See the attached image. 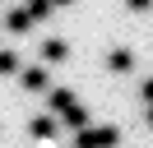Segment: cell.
<instances>
[{
  "mask_svg": "<svg viewBox=\"0 0 153 148\" xmlns=\"http://www.w3.org/2000/svg\"><path fill=\"white\" fill-rule=\"evenodd\" d=\"M28 14H33V18H47V14H51V0H33Z\"/></svg>",
  "mask_w": 153,
  "mask_h": 148,
  "instance_id": "10",
  "label": "cell"
},
{
  "mask_svg": "<svg viewBox=\"0 0 153 148\" xmlns=\"http://www.w3.org/2000/svg\"><path fill=\"white\" fill-rule=\"evenodd\" d=\"M33 23H37V18L28 14V5H23V9H10V14H5V28H10V33H28Z\"/></svg>",
  "mask_w": 153,
  "mask_h": 148,
  "instance_id": "3",
  "label": "cell"
},
{
  "mask_svg": "<svg viewBox=\"0 0 153 148\" xmlns=\"http://www.w3.org/2000/svg\"><path fill=\"white\" fill-rule=\"evenodd\" d=\"M23 88H28V92H42V88H47V70H37V65L23 70Z\"/></svg>",
  "mask_w": 153,
  "mask_h": 148,
  "instance_id": "6",
  "label": "cell"
},
{
  "mask_svg": "<svg viewBox=\"0 0 153 148\" xmlns=\"http://www.w3.org/2000/svg\"><path fill=\"white\" fill-rule=\"evenodd\" d=\"M139 92H144V102H153V79H144V88H139Z\"/></svg>",
  "mask_w": 153,
  "mask_h": 148,
  "instance_id": "12",
  "label": "cell"
},
{
  "mask_svg": "<svg viewBox=\"0 0 153 148\" xmlns=\"http://www.w3.org/2000/svg\"><path fill=\"white\" fill-rule=\"evenodd\" d=\"M47 102H51V111H56V116H65V111L74 107V92H70V88H51Z\"/></svg>",
  "mask_w": 153,
  "mask_h": 148,
  "instance_id": "5",
  "label": "cell"
},
{
  "mask_svg": "<svg viewBox=\"0 0 153 148\" xmlns=\"http://www.w3.org/2000/svg\"><path fill=\"white\" fill-rule=\"evenodd\" d=\"M107 70H111V74H130V70H134V51H125V46H116V51L107 56Z\"/></svg>",
  "mask_w": 153,
  "mask_h": 148,
  "instance_id": "2",
  "label": "cell"
},
{
  "mask_svg": "<svg viewBox=\"0 0 153 148\" xmlns=\"http://www.w3.org/2000/svg\"><path fill=\"white\" fill-rule=\"evenodd\" d=\"M125 5H130V9H139V14H144V9H149L153 0H125Z\"/></svg>",
  "mask_w": 153,
  "mask_h": 148,
  "instance_id": "11",
  "label": "cell"
},
{
  "mask_svg": "<svg viewBox=\"0 0 153 148\" xmlns=\"http://www.w3.org/2000/svg\"><path fill=\"white\" fill-rule=\"evenodd\" d=\"M14 70H19V56H14V51H0V74H14Z\"/></svg>",
  "mask_w": 153,
  "mask_h": 148,
  "instance_id": "9",
  "label": "cell"
},
{
  "mask_svg": "<svg viewBox=\"0 0 153 148\" xmlns=\"http://www.w3.org/2000/svg\"><path fill=\"white\" fill-rule=\"evenodd\" d=\"M65 56H70V46L60 42V37H47V42H42V60H47V65H60Z\"/></svg>",
  "mask_w": 153,
  "mask_h": 148,
  "instance_id": "4",
  "label": "cell"
},
{
  "mask_svg": "<svg viewBox=\"0 0 153 148\" xmlns=\"http://www.w3.org/2000/svg\"><path fill=\"white\" fill-rule=\"evenodd\" d=\"M60 120H65L70 130H79V125H88V111H84V107H79V102H74V107H70V111H65V116H60Z\"/></svg>",
  "mask_w": 153,
  "mask_h": 148,
  "instance_id": "8",
  "label": "cell"
},
{
  "mask_svg": "<svg viewBox=\"0 0 153 148\" xmlns=\"http://www.w3.org/2000/svg\"><path fill=\"white\" fill-rule=\"evenodd\" d=\"M56 125H60V120H51V116H37V120H33V139H56Z\"/></svg>",
  "mask_w": 153,
  "mask_h": 148,
  "instance_id": "7",
  "label": "cell"
},
{
  "mask_svg": "<svg viewBox=\"0 0 153 148\" xmlns=\"http://www.w3.org/2000/svg\"><path fill=\"white\" fill-rule=\"evenodd\" d=\"M149 125H153V102H149Z\"/></svg>",
  "mask_w": 153,
  "mask_h": 148,
  "instance_id": "14",
  "label": "cell"
},
{
  "mask_svg": "<svg viewBox=\"0 0 153 148\" xmlns=\"http://www.w3.org/2000/svg\"><path fill=\"white\" fill-rule=\"evenodd\" d=\"M121 130L116 125H79L74 130V148H116Z\"/></svg>",
  "mask_w": 153,
  "mask_h": 148,
  "instance_id": "1",
  "label": "cell"
},
{
  "mask_svg": "<svg viewBox=\"0 0 153 148\" xmlns=\"http://www.w3.org/2000/svg\"><path fill=\"white\" fill-rule=\"evenodd\" d=\"M51 5H74V0H51Z\"/></svg>",
  "mask_w": 153,
  "mask_h": 148,
  "instance_id": "13",
  "label": "cell"
}]
</instances>
